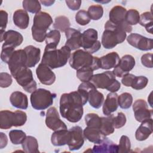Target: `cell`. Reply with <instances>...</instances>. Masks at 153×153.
<instances>
[{
	"mask_svg": "<svg viewBox=\"0 0 153 153\" xmlns=\"http://www.w3.org/2000/svg\"><path fill=\"white\" fill-rule=\"evenodd\" d=\"M8 143V138L5 134L2 132L0 133V148L3 149Z\"/></svg>",
	"mask_w": 153,
	"mask_h": 153,
	"instance_id": "obj_53",
	"label": "cell"
},
{
	"mask_svg": "<svg viewBox=\"0 0 153 153\" xmlns=\"http://www.w3.org/2000/svg\"><path fill=\"white\" fill-rule=\"evenodd\" d=\"M0 24L1 30L0 32H5L8 23V13L4 10L0 11Z\"/></svg>",
	"mask_w": 153,
	"mask_h": 153,
	"instance_id": "obj_50",
	"label": "cell"
},
{
	"mask_svg": "<svg viewBox=\"0 0 153 153\" xmlns=\"http://www.w3.org/2000/svg\"><path fill=\"white\" fill-rule=\"evenodd\" d=\"M69 139V130L62 129L54 131L51 136V142L54 146H61L68 143Z\"/></svg>",
	"mask_w": 153,
	"mask_h": 153,
	"instance_id": "obj_30",
	"label": "cell"
},
{
	"mask_svg": "<svg viewBox=\"0 0 153 153\" xmlns=\"http://www.w3.org/2000/svg\"><path fill=\"white\" fill-rule=\"evenodd\" d=\"M78 89L87 94L88 101L93 108L99 109L101 107L104 101L103 94L99 92L91 82H82L78 86Z\"/></svg>",
	"mask_w": 153,
	"mask_h": 153,
	"instance_id": "obj_11",
	"label": "cell"
},
{
	"mask_svg": "<svg viewBox=\"0 0 153 153\" xmlns=\"http://www.w3.org/2000/svg\"><path fill=\"white\" fill-rule=\"evenodd\" d=\"M135 75L131 74H127L124 75L121 79V83L126 87H131Z\"/></svg>",
	"mask_w": 153,
	"mask_h": 153,
	"instance_id": "obj_51",
	"label": "cell"
},
{
	"mask_svg": "<svg viewBox=\"0 0 153 153\" xmlns=\"http://www.w3.org/2000/svg\"><path fill=\"white\" fill-rule=\"evenodd\" d=\"M53 22V19L48 13L43 11L36 13L33 17L31 29L33 39L38 42H43L47 34V30Z\"/></svg>",
	"mask_w": 153,
	"mask_h": 153,
	"instance_id": "obj_5",
	"label": "cell"
},
{
	"mask_svg": "<svg viewBox=\"0 0 153 153\" xmlns=\"http://www.w3.org/2000/svg\"><path fill=\"white\" fill-rule=\"evenodd\" d=\"M24 50L26 54V66L29 68L34 67L40 60V49L33 45H28L24 48Z\"/></svg>",
	"mask_w": 153,
	"mask_h": 153,
	"instance_id": "obj_22",
	"label": "cell"
},
{
	"mask_svg": "<svg viewBox=\"0 0 153 153\" xmlns=\"http://www.w3.org/2000/svg\"><path fill=\"white\" fill-rule=\"evenodd\" d=\"M101 121V117L95 113H88L85 117V122L87 127L96 128L100 130Z\"/></svg>",
	"mask_w": 153,
	"mask_h": 153,
	"instance_id": "obj_36",
	"label": "cell"
},
{
	"mask_svg": "<svg viewBox=\"0 0 153 153\" xmlns=\"http://www.w3.org/2000/svg\"><path fill=\"white\" fill-rule=\"evenodd\" d=\"M22 6L27 12L33 14L40 12L41 9V3L37 0H24L22 2Z\"/></svg>",
	"mask_w": 153,
	"mask_h": 153,
	"instance_id": "obj_34",
	"label": "cell"
},
{
	"mask_svg": "<svg viewBox=\"0 0 153 153\" xmlns=\"http://www.w3.org/2000/svg\"><path fill=\"white\" fill-rule=\"evenodd\" d=\"M152 133V119L149 118L141 123L135 132V137L138 141L147 139Z\"/></svg>",
	"mask_w": 153,
	"mask_h": 153,
	"instance_id": "obj_21",
	"label": "cell"
},
{
	"mask_svg": "<svg viewBox=\"0 0 153 153\" xmlns=\"http://www.w3.org/2000/svg\"><path fill=\"white\" fill-rule=\"evenodd\" d=\"M84 139L82 128L78 126L69 130V139L67 145L70 151L79 150L84 145Z\"/></svg>",
	"mask_w": 153,
	"mask_h": 153,
	"instance_id": "obj_15",
	"label": "cell"
},
{
	"mask_svg": "<svg viewBox=\"0 0 153 153\" xmlns=\"http://www.w3.org/2000/svg\"><path fill=\"white\" fill-rule=\"evenodd\" d=\"M67 6L69 9L73 11H76L79 9L81 5V1L75 0V1H65Z\"/></svg>",
	"mask_w": 153,
	"mask_h": 153,
	"instance_id": "obj_52",
	"label": "cell"
},
{
	"mask_svg": "<svg viewBox=\"0 0 153 153\" xmlns=\"http://www.w3.org/2000/svg\"><path fill=\"white\" fill-rule=\"evenodd\" d=\"M135 66L134 58L129 54L123 56L120 59L118 65L114 68L112 72L119 78L123 77L124 75L128 74V72L133 69Z\"/></svg>",
	"mask_w": 153,
	"mask_h": 153,
	"instance_id": "obj_17",
	"label": "cell"
},
{
	"mask_svg": "<svg viewBox=\"0 0 153 153\" xmlns=\"http://www.w3.org/2000/svg\"><path fill=\"white\" fill-rule=\"evenodd\" d=\"M93 71L90 67L82 68L76 71V76L82 82H90L93 76Z\"/></svg>",
	"mask_w": 153,
	"mask_h": 153,
	"instance_id": "obj_37",
	"label": "cell"
},
{
	"mask_svg": "<svg viewBox=\"0 0 153 153\" xmlns=\"http://www.w3.org/2000/svg\"><path fill=\"white\" fill-rule=\"evenodd\" d=\"M101 43L98 40L97 31L93 28H90L82 33L81 47L90 54L97 52L100 50Z\"/></svg>",
	"mask_w": 153,
	"mask_h": 153,
	"instance_id": "obj_10",
	"label": "cell"
},
{
	"mask_svg": "<svg viewBox=\"0 0 153 153\" xmlns=\"http://www.w3.org/2000/svg\"><path fill=\"white\" fill-rule=\"evenodd\" d=\"M114 115L111 114L106 117H101V126L100 130L105 136H109L114 132L115 128L113 124Z\"/></svg>",
	"mask_w": 153,
	"mask_h": 153,
	"instance_id": "obj_31",
	"label": "cell"
},
{
	"mask_svg": "<svg viewBox=\"0 0 153 153\" xmlns=\"http://www.w3.org/2000/svg\"><path fill=\"white\" fill-rule=\"evenodd\" d=\"M69 63L72 68L76 71L85 67H90L94 71L100 68V59L83 50L74 51L71 55Z\"/></svg>",
	"mask_w": 153,
	"mask_h": 153,
	"instance_id": "obj_4",
	"label": "cell"
},
{
	"mask_svg": "<svg viewBox=\"0 0 153 153\" xmlns=\"http://www.w3.org/2000/svg\"><path fill=\"white\" fill-rule=\"evenodd\" d=\"M118 96L116 93H109L108 94L106 98L103 102L102 111L104 115L108 116L115 112L118 107Z\"/></svg>",
	"mask_w": 153,
	"mask_h": 153,
	"instance_id": "obj_24",
	"label": "cell"
},
{
	"mask_svg": "<svg viewBox=\"0 0 153 153\" xmlns=\"http://www.w3.org/2000/svg\"><path fill=\"white\" fill-rule=\"evenodd\" d=\"M88 102L85 93L78 90L63 93L60 99L59 110L61 116L71 123H77L81 119L83 106Z\"/></svg>",
	"mask_w": 153,
	"mask_h": 153,
	"instance_id": "obj_1",
	"label": "cell"
},
{
	"mask_svg": "<svg viewBox=\"0 0 153 153\" xmlns=\"http://www.w3.org/2000/svg\"><path fill=\"white\" fill-rule=\"evenodd\" d=\"M118 103L121 108L128 109L132 105L133 97L129 93H123L118 96Z\"/></svg>",
	"mask_w": 153,
	"mask_h": 153,
	"instance_id": "obj_40",
	"label": "cell"
},
{
	"mask_svg": "<svg viewBox=\"0 0 153 153\" xmlns=\"http://www.w3.org/2000/svg\"><path fill=\"white\" fill-rule=\"evenodd\" d=\"M26 54L22 49L15 50L10 57L8 62V69L13 76L22 68L26 67Z\"/></svg>",
	"mask_w": 153,
	"mask_h": 153,
	"instance_id": "obj_12",
	"label": "cell"
},
{
	"mask_svg": "<svg viewBox=\"0 0 153 153\" xmlns=\"http://www.w3.org/2000/svg\"><path fill=\"white\" fill-rule=\"evenodd\" d=\"M10 101L13 106L21 109H26L28 106V99L27 96L23 93L16 91L11 93Z\"/></svg>",
	"mask_w": 153,
	"mask_h": 153,
	"instance_id": "obj_25",
	"label": "cell"
},
{
	"mask_svg": "<svg viewBox=\"0 0 153 153\" xmlns=\"http://www.w3.org/2000/svg\"><path fill=\"white\" fill-rule=\"evenodd\" d=\"M40 3L43 4L44 6L46 7H50L51 5H53L54 3V1H51V0H48V1H40Z\"/></svg>",
	"mask_w": 153,
	"mask_h": 153,
	"instance_id": "obj_54",
	"label": "cell"
},
{
	"mask_svg": "<svg viewBox=\"0 0 153 153\" xmlns=\"http://www.w3.org/2000/svg\"><path fill=\"white\" fill-rule=\"evenodd\" d=\"M90 19L87 14V11L81 10L78 11L75 15L76 22L81 26H85L90 22Z\"/></svg>",
	"mask_w": 153,
	"mask_h": 153,
	"instance_id": "obj_45",
	"label": "cell"
},
{
	"mask_svg": "<svg viewBox=\"0 0 153 153\" xmlns=\"http://www.w3.org/2000/svg\"><path fill=\"white\" fill-rule=\"evenodd\" d=\"M83 136L87 140L96 144L100 143L106 137L99 129L87 126L83 130Z\"/></svg>",
	"mask_w": 153,
	"mask_h": 153,
	"instance_id": "obj_29",
	"label": "cell"
},
{
	"mask_svg": "<svg viewBox=\"0 0 153 153\" xmlns=\"http://www.w3.org/2000/svg\"><path fill=\"white\" fill-rule=\"evenodd\" d=\"M22 146L24 152L26 153H38L39 152L37 139L33 136H26V139L22 143Z\"/></svg>",
	"mask_w": 153,
	"mask_h": 153,
	"instance_id": "obj_32",
	"label": "cell"
},
{
	"mask_svg": "<svg viewBox=\"0 0 153 153\" xmlns=\"http://www.w3.org/2000/svg\"><path fill=\"white\" fill-rule=\"evenodd\" d=\"M152 56L153 55L152 53H146L142 56L141 59H140L142 64L146 68H152L153 67V65L152 62Z\"/></svg>",
	"mask_w": 153,
	"mask_h": 153,
	"instance_id": "obj_49",
	"label": "cell"
},
{
	"mask_svg": "<svg viewBox=\"0 0 153 153\" xmlns=\"http://www.w3.org/2000/svg\"><path fill=\"white\" fill-rule=\"evenodd\" d=\"M139 19L140 14L136 10L130 9L127 11L125 16V21L128 25L130 26L137 25L139 22Z\"/></svg>",
	"mask_w": 153,
	"mask_h": 153,
	"instance_id": "obj_42",
	"label": "cell"
},
{
	"mask_svg": "<svg viewBox=\"0 0 153 153\" xmlns=\"http://www.w3.org/2000/svg\"><path fill=\"white\" fill-rule=\"evenodd\" d=\"M71 25L69 19L64 16H60L55 18L53 27L56 30L60 32H65Z\"/></svg>",
	"mask_w": 153,
	"mask_h": 153,
	"instance_id": "obj_35",
	"label": "cell"
},
{
	"mask_svg": "<svg viewBox=\"0 0 153 153\" xmlns=\"http://www.w3.org/2000/svg\"><path fill=\"white\" fill-rule=\"evenodd\" d=\"M139 24L145 27L146 31L149 33H152L153 17L151 12L146 11L140 15Z\"/></svg>",
	"mask_w": 153,
	"mask_h": 153,
	"instance_id": "obj_33",
	"label": "cell"
},
{
	"mask_svg": "<svg viewBox=\"0 0 153 153\" xmlns=\"http://www.w3.org/2000/svg\"><path fill=\"white\" fill-rule=\"evenodd\" d=\"M127 41L130 45L142 51L151 50L153 48L152 39L136 33H130L127 36Z\"/></svg>",
	"mask_w": 153,
	"mask_h": 153,
	"instance_id": "obj_13",
	"label": "cell"
},
{
	"mask_svg": "<svg viewBox=\"0 0 153 153\" xmlns=\"http://www.w3.org/2000/svg\"><path fill=\"white\" fill-rule=\"evenodd\" d=\"M13 19L14 25L20 29H25L29 26V16L25 10H16L13 14Z\"/></svg>",
	"mask_w": 153,
	"mask_h": 153,
	"instance_id": "obj_28",
	"label": "cell"
},
{
	"mask_svg": "<svg viewBox=\"0 0 153 153\" xmlns=\"http://www.w3.org/2000/svg\"><path fill=\"white\" fill-rule=\"evenodd\" d=\"M126 117L125 114L121 112H118L117 116L113 117V124L115 128H120L123 127L126 123Z\"/></svg>",
	"mask_w": 153,
	"mask_h": 153,
	"instance_id": "obj_46",
	"label": "cell"
},
{
	"mask_svg": "<svg viewBox=\"0 0 153 153\" xmlns=\"http://www.w3.org/2000/svg\"><path fill=\"white\" fill-rule=\"evenodd\" d=\"M60 39V33L58 30H50L46 36L45 43L46 45H52L57 46Z\"/></svg>",
	"mask_w": 153,
	"mask_h": 153,
	"instance_id": "obj_41",
	"label": "cell"
},
{
	"mask_svg": "<svg viewBox=\"0 0 153 153\" xmlns=\"http://www.w3.org/2000/svg\"><path fill=\"white\" fill-rule=\"evenodd\" d=\"M65 33L66 37L65 45L71 51L81 47L82 33L79 30L69 27L65 32Z\"/></svg>",
	"mask_w": 153,
	"mask_h": 153,
	"instance_id": "obj_20",
	"label": "cell"
},
{
	"mask_svg": "<svg viewBox=\"0 0 153 153\" xmlns=\"http://www.w3.org/2000/svg\"><path fill=\"white\" fill-rule=\"evenodd\" d=\"M99 59L100 68L103 69H110L115 68L120 59L118 54L115 51L109 53Z\"/></svg>",
	"mask_w": 153,
	"mask_h": 153,
	"instance_id": "obj_27",
	"label": "cell"
},
{
	"mask_svg": "<svg viewBox=\"0 0 153 153\" xmlns=\"http://www.w3.org/2000/svg\"><path fill=\"white\" fill-rule=\"evenodd\" d=\"M36 74L40 82L44 85H50L56 80V75L51 69L42 63L39 64L36 68Z\"/></svg>",
	"mask_w": 153,
	"mask_h": 153,
	"instance_id": "obj_19",
	"label": "cell"
},
{
	"mask_svg": "<svg viewBox=\"0 0 153 153\" xmlns=\"http://www.w3.org/2000/svg\"><path fill=\"white\" fill-rule=\"evenodd\" d=\"M1 42L4 41L2 47H11L16 48L22 44L23 41L22 35L13 30H8L7 32H0Z\"/></svg>",
	"mask_w": 153,
	"mask_h": 153,
	"instance_id": "obj_18",
	"label": "cell"
},
{
	"mask_svg": "<svg viewBox=\"0 0 153 153\" xmlns=\"http://www.w3.org/2000/svg\"><path fill=\"white\" fill-rule=\"evenodd\" d=\"M45 124L47 127L53 131L67 129L65 123L60 120L57 109L53 106L50 108L47 111Z\"/></svg>",
	"mask_w": 153,
	"mask_h": 153,
	"instance_id": "obj_14",
	"label": "cell"
},
{
	"mask_svg": "<svg viewBox=\"0 0 153 153\" xmlns=\"http://www.w3.org/2000/svg\"><path fill=\"white\" fill-rule=\"evenodd\" d=\"M87 14L90 19L93 20H98L103 16V8L100 5H93L89 7Z\"/></svg>",
	"mask_w": 153,
	"mask_h": 153,
	"instance_id": "obj_39",
	"label": "cell"
},
{
	"mask_svg": "<svg viewBox=\"0 0 153 153\" xmlns=\"http://www.w3.org/2000/svg\"><path fill=\"white\" fill-rule=\"evenodd\" d=\"M148 83V79L145 76H135L131 87L134 90H142L144 88Z\"/></svg>",
	"mask_w": 153,
	"mask_h": 153,
	"instance_id": "obj_43",
	"label": "cell"
},
{
	"mask_svg": "<svg viewBox=\"0 0 153 153\" xmlns=\"http://www.w3.org/2000/svg\"><path fill=\"white\" fill-rule=\"evenodd\" d=\"M92 152L96 153H117L118 152V145L106 137L100 143L93 146Z\"/></svg>",
	"mask_w": 153,
	"mask_h": 153,
	"instance_id": "obj_23",
	"label": "cell"
},
{
	"mask_svg": "<svg viewBox=\"0 0 153 153\" xmlns=\"http://www.w3.org/2000/svg\"><path fill=\"white\" fill-rule=\"evenodd\" d=\"M55 96V94L46 89H36L31 93V105L36 110H44L53 105Z\"/></svg>",
	"mask_w": 153,
	"mask_h": 153,
	"instance_id": "obj_8",
	"label": "cell"
},
{
	"mask_svg": "<svg viewBox=\"0 0 153 153\" xmlns=\"http://www.w3.org/2000/svg\"><path fill=\"white\" fill-rule=\"evenodd\" d=\"M127 10L121 6L116 5L114 7L109 13V21L114 24L120 25L125 22V16Z\"/></svg>",
	"mask_w": 153,
	"mask_h": 153,
	"instance_id": "obj_26",
	"label": "cell"
},
{
	"mask_svg": "<svg viewBox=\"0 0 153 153\" xmlns=\"http://www.w3.org/2000/svg\"><path fill=\"white\" fill-rule=\"evenodd\" d=\"M131 31V26L126 22L120 25H115L108 20L105 24L101 43L104 48L112 49L117 44L123 42L126 39V32L130 33Z\"/></svg>",
	"mask_w": 153,
	"mask_h": 153,
	"instance_id": "obj_2",
	"label": "cell"
},
{
	"mask_svg": "<svg viewBox=\"0 0 153 153\" xmlns=\"http://www.w3.org/2000/svg\"><path fill=\"white\" fill-rule=\"evenodd\" d=\"M13 77L26 92L32 93L36 90V82L33 79L32 71L29 68H22Z\"/></svg>",
	"mask_w": 153,
	"mask_h": 153,
	"instance_id": "obj_9",
	"label": "cell"
},
{
	"mask_svg": "<svg viewBox=\"0 0 153 153\" xmlns=\"http://www.w3.org/2000/svg\"><path fill=\"white\" fill-rule=\"evenodd\" d=\"M56 46L46 45L41 63L47 65L51 69L63 67L71 57V50L66 45L57 49Z\"/></svg>",
	"mask_w": 153,
	"mask_h": 153,
	"instance_id": "obj_3",
	"label": "cell"
},
{
	"mask_svg": "<svg viewBox=\"0 0 153 153\" xmlns=\"http://www.w3.org/2000/svg\"><path fill=\"white\" fill-rule=\"evenodd\" d=\"M27 121L26 112L17 110L11 112L4 110L0 112V128L1 129H9L13 126L20 127L23 126Z\"/></svg>",
	"mask_w": 153,
	"mask_h": 153,
	"instance_id": "obj_7",
	"label": "cell"
},
{
	"mask_svg": "<svg viewBox=\"0 0 153 153\" xmlns=\"http://www.w3.org/2000/svg\"><path fill=\"white\" fill-rule=\"evenodd\" d=\"M112 71H105L100 74L93 75L90 82L96 88L106 89L111 93H116L121 87L120 82L115 79Z\"/></svg>",
	"mask_w": 153,
	"mask_h": 153,
	"instance_id": "obj_6",
	"label": "cell"
},
{
	"mask_svg": "<svg viewBox=\"0 0 153 153\" xmlns=\"http://www.w3.org/2000/svg\"><path fill=\"white\" fill-rule=\"evenodd\" d=\"M13 82L12 76L7 72H1L0 74V87L1 88L8 87Z\"/></svg>",
	"mask_w": 153,
	"mask_h": 153,
	"instance_id": "obj_48",
	"label": "cell"
},
{
	"mask_svg": "<svg viewBox=\"0 0 153 153\" xmlns=\"http://www.w3.org/2000/svg\"><path fill=\"white\" fill-rule=\"evenodd\" d=\"M133 110L135 119L139 123L151 118L153 112L152 109H148L147 103L145 100L141 99H137L134 102Z\"/></svg>",
	"mask_w": 153,
	"mask_h": 153,
	"instance_id": "obj_16",
	"label": "cell"
},
{
	"mask_svg": "<svg viewBox=\"0 0 153 153\" xmlns=\"http://www.w3.org/2000/svg\"><path fill=\"white\" fill-rule=\"evenodd\" d=\"M15 48L11 47H2V51L1 53V60L8 63L10 57H11L13 53L14 52Z\"/></svg>",
	"mask_w": 153,
	"mask_h": 153,
	"instance_id": "obj_47",
	"label": "cell"
},
{
	"mask_svg": "<svg viewBox=\"0 0 153 153\" xmlns=\"http://www.w3.org/2000/svg\"><path fill=\"white\" fill-rule=\"evenodd\" d=\"M9 137L14 145L22 144L26 137V133L21 130H12L9 132Z\"/></svg>",
	"mask_w": 153,
	"mask_h": 153,
	"instance_id": "obj_38",
	"label": "cell"
},
{
	"mask_svg": "<svg viewBox=\"0 0 153 153\" xmlns=\"http://www.w3.org/2000/svg\"><path fill=\"white\" fill-rule=\"evenodd\" d=\"M130 149L131 143L128 137L126 135L121 136L118 145V152L127 153L130 152Z\"/></svg>",
	"mask_w": 153,
	"mask_h": 153,
	"instance_id": "obj_44",
	"label": "cell"
}]
</instances>
